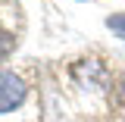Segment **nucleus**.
Segmentation results:
<instances>
[{
	"label": "nucleus",
	"mask_w": 125,
	"mask_h": 122,
	"mask_svg": "<svg viewBox=\"0 0 125 122\" xmlns=\"http://www.w3.org/2000/svg\"><path fill=\"white\" fill-rule=\"evenodd\" d=\"M25 94H28V88H25V81H22L19 75L0 72V113L16 110L22 100H25Z\"/></svg>",
	"instance_id": "1"
},
{
	"label": "nucleus",
	"mask_w": 125,
	"mask_h": 122,
	"mask_svg": "<svg viewBox=\"0 0 125 122\" xmlns=\"http://www.w3.org/2000/svg\"><path fill=\"white\" fill-rule=\"evenodd\" d=\"M106 25H109V28H116V31H122V34H125V13H119V16H109V19H106Z\"/></svg>",
	"instance_id": "2"
},
{
	"label": "nucleus",
	"mask_w": 125,
	"mask_h": 122,
	"mask_svg": "<svg viewBox=\"0 0 125 122\" xmlns=\"http://www.w3.org/2000/svg\"><path fill=\"white\" fill-rule=\"evenodd\" d=\"M116 97H119V103L125 107V75H119V81H116Z\"/></svg>",
	"instance_id": "3"
}]
</instances>
